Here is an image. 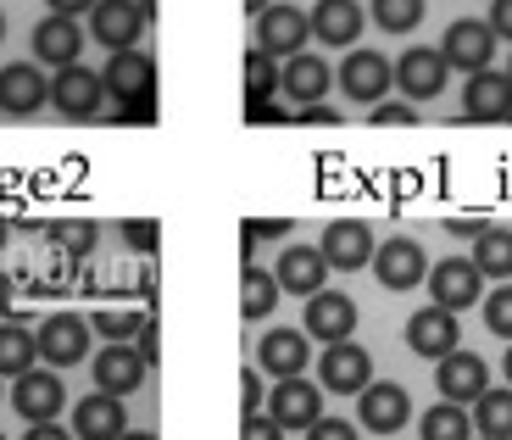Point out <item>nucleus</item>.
<instances>
[{
  "mask_svg": "<svg viewBox=\"0 0 512 440\" xmlns=\"http://www.w3.org/2000/svg\"><path fill=\"white\" fill-rule=\"evenodd\" d=\"M307 440H357V424H346V418H318L307 429Z\"/></svg>",
  "mask_w": 512,
  "mask_h": 440,
  "instance_id": "nucleus-40",
  "label": "nucleus"
},
{
  "mask_svg": "<svg viewBox=\"0 0 512 440\" xmlns=\"http://www.w3.org/2000/svg\"><path fill=\"white\" fill-rule=\"evenodd\" d=\"M245 117L251 123H284V106L279 101H245Z\"/></svg>",
  "mask_w": 512,
  "mask_h": 440,
  "instance_id": "nucleus-45",
  "label": "nucleus"
},
{
  "mask_svg": "<svg viewBox=\"0 0 512 440\" xmlns=\"http://www.w3.org/2000/svg\"><path fill=\"white\" fill-rule=\"evenodd\" d=\"M440 56H446L451 67H462L468 78L485 73V67L496 62V28L479 23V17H457V23L446 28V45H440Z\"/></svg>",
  "mask_w": 512,
  "mask_h": 440,
  "instance_id": "nucleus-8",
  "label": "nucleus"
},
{
  "mask_svg": "<svg viewBox=\"0 0 512 440\" xmlns=\"http://www.w3.org/2000/svg\"><path fill=\"white\" fill-rule=\"evenodd\" d=\"M101 84H106V95H112L117 106L145 101V95H156V62L145 51H112L106 67H101Z\"/></svg>",
  "mask_w": 512,
  "mask_h": 440,
  "instance_id": "nucleus-11",
  "label": "nucleus"
},
{
  "mask_svg": "<svg viewBox=\"0 0 512 440\" xmlns=\"http://www.w3.org/2000/svg\"><path fill=\"white\" fill-rule=\"evenodd\" d=\"M240 6H245V17H262V12L273 6V0H240Z\"/></svg>",
  "mask_w": 512,
  "mask_h": 440,
  "instance_id": "nucleus-51",
  "label": "nucleus"
},
{
  "mask_svg": "<svg viewBox=\"0 0 512 440\" xmlns=\"http://www.w3.org/2000/svg\"><path fill=\"white\" fill-rule=\"evenodd\" d=\"M501 368H507V385H512V351H507V363H501Z\"/></svg>",
  "mask_w": 512,
  "mask_h": 440,
  "instance_id": "nucleus-54",
  "label": "nucleus"
},
{
  "mask_svg": "<svg viewBox=\"0 0 512 440\" xmlns=\"http://www.w3.org/2000/svg\"><path fill=\"white\" fill-rule=\"evenodd\" d=\"M474 429L485 440H512V385L507 390H485L474 402Z\"/></svg>",
  "mask_w": 512,
  "mask_h": 440,
  "instance_id": "nucleus-29",
  "label": "nucleus"
},
{
  "mask_svg": "<svg viewBox=\"0 0 512 440\" xmlns=\"http://www.w3.org/2000/svg\"><path fill=\"white\" fill-rule=\"evenodd\" d=\"M423 12H429V0H373V23L384 34H412L423 23Z\"/></svg>",
  "mask_w": 512,
  "mask_h": 440,
  "instance_id": "nucleus-33",
  "label": "nucleus"
},
{
  "mask_svg": "<svg viewBox=\"0 0 512 440\" xmlns=\"http://www.w3.org/2000/svg\"><path fill=\"white\" fill-rule=\"evenodd\" d=\"M423 440H474L468 435V407L457 402H440L423 413Z\"/></svg>",
  "mask_w": 512,
  "mask_h": 440,
  "instance_id": "nucleus-34",
  "label": "nucleus"
},
{
  "mask_svg": "<svg viewBox=\"0 0 512 440\" xmlns=\"http://www.w3.org/2000/svg\"><path fill=\"white\" fill-rule=\"evenodd\" d=\"M318 251H323V262H329L334 273H357V268H368L373 262V234H368V223H329L323 229V240H318Z\"/></svg>",
  "mask_w": 512,
  "mask_h": 440,
  "instance_id": "nucleus-18",
  "label": "nucleus"
},
{
  "mask_svg": "<svg viewBox=\"0 0 512 440\" xmlns=\"http://www.w3.org/2000/svg\"><path fill=\"white\" fill-rule=\"evenodd\" d=\"M279 95V62L262 45L245 51V101H273Z\"/></svg>",
  "mask_w": 512,
  "mask_h": 440,
  "instance_id": "nucleus-32",
  "label": "nucleus"
},
{
  "mask_svg": "<svg viewBox=\"0 0 512 440\" xmlns=\"http://www.w3.org/2000/svg\"><path fill=\"white\" fill-rule=\"evenodd\" d=\"M95 329H101L106 340H134L145 329V312H134V307H101V312H95Z\"/></svg>",
  "mask_w": 512,
  "mask_h": 440,
  "instance_id": "nucleus-35",
  "label": "nucleus"
},
{
  "mask_svg": "<svg viewBox=\"0 0 512 440\" xmlns=\"http://www.w3.org/2000/svg\"><path fill=\"white\" fill-rule=\"evenodd\" d=\"M429 296H435V307L446 312H468L479 296H485V273H479V262L468 257H446L429 268Z\"/></svg>",
  "mask_w": 512,
  "mask_h": 440,
  "instance_id": "nucleus-6",
  "label": "nucleus"
},
{
  "mask_svg": "<svg viewBox=\"0 0 512 440\" xmlns=\"http://www.w3.org/2000/svg\"><path fill=\"white\" fill-rule=\"evenodd\" d=\"M256 357H262V368H268L273 379H295L301 368L312 363L307 329H268V335H262V346H256Z\"/></svg>",
  "mask_w": 512,
  "mask_h": 440,
  "instance_id": "nucleus-25",
  "label": "nucleus"
},
{
  "mask_svg": "<svg viewBox=\"0 0 512 440\" xmlns=\"http://www.w3.org/2000/svg\"><path fill=\"white\" fill-rule=\"evenodd\" d=\"M262 407H268V402H262V379L245 368V374H240V413L251 418V413H262Z\"/></svg>",
  "mask_w": 512,
  "mask_h": 440,
  "instance_id": "nucleus-41",
  "label": "nucleus"
},
{
  "mask_svg": "<svg viewBox=\"0 0 512 440\" xmlns=\"http://www.w3.org/2000/svg\"><path fill=\"white\" fill-rule=\"evenodd\" d=\"M462 117L468 123H501L512 117V78L485 67V73L468 78V90H462Z\"/></svg>",
  "mask_w": 512,
  "mask_h": 440,
  "instance_id": "nucleus-16",
  "label": "nucleus"
},
{
  "mask_svg": "<svg viewBox=\"0 0 512 440\" xmlns=\"http://www.w3.org/2000/svg\"><path fill=\"white\" fill-rule=\"evenodd\" d=\"M474 262L485 279H512V229H485L474 240Z\"/></svg>",
  "mask_w": 512,
  "mask_h": 440,
  "instance_id": "nucleus-31",
  "label": "nucleus"
},
{
  "mask_svg": "<svg viewBox=\"0 0 512 440\" xmlns=\"http://www.w3.org/2000/svg\"><path fill=\"white\" fill-rule=\"evenodd\" d=\"M273 279H279V290H290V296H318L323 279H329V262H323L318 246H290L273 262Z\"/></svg>",
  "mask_w": 512,
  "mask_h": 440,
  "instance_id": "nucleus-24",
  "label": "nucleus"
},
{
  "mask_svg": "<svg viewBox=\"0 0 512 440\" xmlns=\"http://www.w3.org/2000/svg\"><path fill=\"white\" fill-rule=\"evenodd\" d=\"M362 23H368V12H362L357 0H318V12H312V39H318V45H357Z\"/></svg>",
  "mask_w": 512,
  "mask_h": 440,
  "instance_id": "nucleus-26",
  "label": "nucleus"
},
{
  "mask_svg": "<svg viewBox=\"0 0 512 440\" xmlns=\"http://www.w3.org/2000/svg\"><path fill=\"white\" fill-rule=\"evenodd\" d=\"M95 368V390H106V396H134V390L145 385V357L134 340H106V351H95L90 357Z\"/></svg>",
  "mask_w": 512,
  "mask_h": 440,
  "instance_id": "nucleus-4",
  "label": "nucleus"
},
{
  "mask_svg": "<svg viewBox=\"0 0 512 440\" xmlns=\"http://www.w3.org/2000/svg\"><path fill=\"white\" fill-rule=\"evenodd\" d=\"M357 418H362V429H373V435H396V429L412 418L407 390H401L396 379H379V385H368V390H362V402H357Z\"/></svg>",
  "mask_w": 512,
  "mask_h": 440,
  "instance_id": "nucleus-19",
  "label": "nucleus"
},
{
  "mask_svg": "<svg viewBox=\"0 0 512 440\" xmlns=\"http://www.w3.org/2000/svg\"><path fill=\"white\" fill-rule=\"evenodd\" d=\"M0 240H6V229H0Z\"/></svg>",
  "mask_w": 512,
  "mask_h": 440,
  "instance_id": "nucleus-57",
  "label": "nucleus"
},
{
  "mask_svg": "<svg viewBox=\"0 0 512 440\" xmlns=\"http://www.w3.org/2000/svg\"><path fill=\"white\" fill-rule=\"evenodd\" d=\"M318 385L334 390V396H362V390L373 385V357L357 340H334L318 357Z\"/></svg>",
  "mask_w": 512,
  "mask_h": 440,
  "instance_id": "nucleus-2",
  "label": "nucleus"
},
{
  "mask_svg": "<svg viewBox=\"0 0 512 440\" xmlns=\"http://www.w3.org/2000/svg\"><path fill=\"white\" fill-rule=\"evenodd\" d=\"M284 229H290L284 218H251V223H245V234H251V240H279Z\"/></svg>",
  "mask_w": 512,
  "mask_h": 440,
  "instance_id": "nucleus-44",
  "label": "nucleus"
},
{
  "mask_svg": "<svg viewBox=\"0 0 512 440\" xmlns=\"http://www.w3.org/2000/svg\"><path fill=\"white\" fill-rule=\"evenodd\" d=\"M0 440H6V435H0Z\"/></svg>",
  "mask_w": 512,
  "mask_h": 440,
  "instance_id": "nucleus-60",
  "label": "nucleus"
},
{
  "mask_svg": "<svg viewBox=\"0 0 512 440\" xmlns=\"http://www.w3.org/2000/svg\"><path fill=\"white\" fill-rule=\"evenodd\" d=\"M117 440H156V435H140V429H128V435H117Z\"/></svg>",
  "mask_w": 512,
  "mask_h": 440,
  "instance_id": "nucleus-53",
  "label": "nucleus"
},
{
  "mask_svg": "<svg viewBox=\"0 0 512 440\" xmlns=\"http://www.w3.org/2000/svg\"><path fill=\"white\" fill-rule=\"evenodd\" d=\"M39 363V340L23 324H0V379H23Z\"/></svg>",
  "mask_w": 512,
  "mask_h": 440,
  "instance_id": "nucleus-28",
  "label": "nucleus"
},
{
  "mask_svg": "<svg viewBox=\"0 0 512 440\" xmlns=\"http://www.w3.org/2000/svg\"><path fill=\"white\" fill-rule=\"evenodd\" d=\"M73 435H78V440H117V435H128V407H123V396H106V390L84 396V402L73 407Z\"/></svg>",
  "mask_w": 512,
  "mask_h": 440,
  "instance_id": "nucleus-22",
  "label": "nucleus"
},
{
  "mask_svg": "<svg viewBox=\"0 0 512 440\" xmlns=\"http://www.w3.org/2000/svg\"><path fill=\"white\" fill-rule=\"evenodd\" d=\"M368 268L379 273V285H384V290H412V285H423L429 262H423V246H418V240L396 234V240H384V246L373 251Z\"/></svg>",
  "mask_w": 512,
  "mask_h": 440,
  "instance_id": "nucleus-13",
  "label": "nucleus"
},
{
  "mask_svg": "<svg viewBox=\"0 0 512 440\" xmlns=\"http://www.w3.org/2000/svg\"><path fill=\"white\" fill-rule=\"evenodd\" d=\"M140 17H145V23H156V0H140Z\"/></svg>",
  "mask_w": 512,
  "mask_h": 440,
  "instance_id": "nucleus-52",
  "label": "nucleus"
},
{
  "mask_svg": "<svg viewBox=\"0 0 512 440\" xmlns=\"http://www.w3.org/2000/svg\"><path fill=\"white\" fill-rule=\"evenodd\" d=\"M312 39V17L301 12V6H290V0H273L268 12L256 17V45L273 56V62H290V56H301V45Z\"/></svg>",
  "mask_w": 512,
  "mask_h": 440,
  "instance_id": "nucleus-1",
  "label": "nucleus"
},
{
  "mask_svg": "<svg viewBox=\"0 0 512 440\" xmlns=\"http://www.w3.org/2000/svg\"><path fill=\"white\" fill-rule=\"evenodd\" d=\"M0 402H6V390H0Z\"/></svg>",
  "mask_w": 512,
  "mask_h": 440,
  "instance_id": "nucleus-56",
  "label": "nucleus"
},
{
  "mask_svg": "<svg viewBox=\"0 0 512 440\" xmlns=\"http://www.w3.org/2000/svg\"><path fill=\"white\" fill-rule=\"evenodd\" d=\"M268 418L284 429V435H290V429H301V435H307V429L323 418V385H312V379H301V374L279 379V385H273V396H268Z\"/></svg>",
  "mask_w": 512,
  "mask_h": 440,
  "instance_id": "nucleus-3",
  "label": "nucleus"
},
{
  "mask_svg": "<svg viewBox=\"0 0 512 440\" xmlns=\"http://www.w3.org/2000/svg\"><path fill=\"white\" fill-rule=\"evenodd\" d=\"M295 123H340V112H334V106H301V112H295Z\"/></svg>",
  "mask_w": 512,
  "mask_h": 440,
  "instance_id": "nucleus-47",
  "label": "nucleus"
},
{
  "mask_svg": "<svg viewBox=\"0 0 512 440\" xmlns=\"http://www.w3.org/2000/svg\"><path fill=\"white\" fill-rule=\"evenodd\" d=\"M485 324L496 329L501 340H512V285H501L496 296L485 301Z\"/></svg>",
  "mask_w": 512,
  "mask_h": 440,
  "instance_id": "nucleus-37",
  "label": "nucleus"
},
{
  "mask_svg": "<svg viewBox=\"0 0 512 440\" xmlns=\"http://www.w3.org/2000/svg\"><path fill=\"white\" fill-rule=\"evenodd\" d=\"M51 17H78V12H95V0H45Z\"/></svg>",
  "mask_w": 512,
  "mask_h": 440,
  "instance_id": "nucleus-48",
  "label": "nucleus"
},
{
  "mask_svg": "<svg viewBox=\"0 0 512 440\" xmlns=\"http://www.w3.org/2000/svg\"><path fill=\"white\" fill-rule=\"evenodd\" d=\"M490 28L496 39H512V0H490Z\"/></svg>",
  "mask_w": 512,
  "mask_h": 440,
  "instance_id": "nucleus-46",
  "label": "nucleus"
},
{
  "mask_svg": "<svg viewBox=\"0 0 512 440\" xmlns=\"http://www.w3.org/2000/svg\"><path fill=\"white\" fill-rule=\"evenodd\" d=\"M101 101H106V84H101V73H95V67L73 62V67H62V73H56L51 106L62 117H95V112H101Z\"/></svg>",
  "mask_w": 512,
  "mask_h": 440,
  "instance_id": "nucleus-12",
  "label": "nucleus"
},
{
  "mask_svg": "<svg viewBox=\"0 0 512 440\" xmlns=\"http://www.w3.org/2000/svg\"><path fill=\"white\" fill-rule=\"evenodd\" d=\"M407 346L418 351V357H451L457 351V312L446 307H429V312H412L407 318Z\"/></svg>",
  "mask_w": 512,
  "mask_h": 440,
  "instance_id": "nucleus-23",
  "label": "nucleus"
},
{
  "mask_svg": "<svg viewBox=\"0 0 512 440\" xmlns=\"http://www.w3.org/2000/svg\"><path fill=\"white\" fill-rule=\"evenodd\" d=\"M23 440H67V429L62 424H28Z\"/></svg>",
  "mask_w": 512,
  "mask_h": 440,
  "instance_id": "nucleus-50",
  "label": "nucleus"
},
{
  "mask_svg": "<svg viewBox=\"0 0 512 440\" xmlns=\"http://www.w3.org/2000/svg\"><path fill=\"white\" fill-rule=\"evenodd\" d=\"M307 335H318L323 346L351 340L357 335V301L340 296V290H318V296H307Z\"/></svg>",
  "mask_w": 512,
  "mask_h": 440,
  "instance_id": "nucleus-20",
  "label": "nucleus"
},
{
  "mask_svg": "<svg viewBox=\"0 0 512 440\" xmlns=\"http://www.w3.org/2000/svg\"><path fill=\"white\" fill-rule=\"evenodd\" d=\"M390 84H396V67L384 62L379 51H368V45H357V51H346V62H340V90H346L351 101H362V106H379L384 95H390Z\"/></svg>",
  "mask_w": 512,
  "mask_h": 440,
  "instance_id": "nucleus-7",
  "label": "nucleus"
},
{
  "mask_svg": "<svg viewBox=\"0 0 512 440\" xmlns=\"http://www.w3.org/2000/svg\"><path fill=\"white\" fill-rule=\"evenodd\" d=\"M45 101H51V78L39 73L34 62L0 67V112L6 117H34Z\"/></svg>",
  "mask_w": 512,
  "mask_h": 440,
  "instance_id": "nucleus-15",
  "label": "nucleus"
},
{
  "mask_svg": "<svg viewBox=\"0 0 512 440\" xmlns=\"http://www.w3.org/2000/svg\"><path fill=\"white\" fill-rule=\"evenodd\" d=\"M446 229H451V234H462V240H479V234H485V223H479V218H451Z\"/></svg>",
  "mask_w": 512,
  "mask_h": 440,
  "instance_id": "nucleus-49",
  "label": "nucleus"
},
{
  "mask_svg": "<svg viewBox=\"0 0 512 440\" xmlns=\"http://www.w3.org/2000/svg\"><path fill=\"white\" fill-rule=\"evenodd\" d=\"M34 56L39 62H51L56 73L73 67L78 56H84V28H78L73 17H45V23L34 28Z\"/></svg>",
  "mask_w": 512,
  "mask_h": 440,
  "instance_id": "nucleus-27",
  "label": "nucleus"
},
{
  "mask_svg": "<svg viewBox=\"0 0 512 440\" xmlns=\"http://www.w3.org/2000/svg\"><path fill=\"white\" fill-rule=\"evenodd\" d=\"M34 340H39V363H51V368H73L90 357V324L78 312H51Z\"/></svg>",
  "mask_w": 512,
  "mask_h": 440,
  "instance_id": "nucleus-9",
  "label": "nucleus"
},
{
  "mask_svg": "<svg viewBox=\"0 0 512 440\" xmlns=\"http://www.w3.org/2000/svg\"><path fill=\"white\" fill-rule=\"evenodd\" d=\"M123 240H128L134 251H156V246H162V234H156V223H145V218L123 223Z\"/></svg>",
  "mask_w": 512,
  "mask_h": 440,
  "instance_id": "nucleus-39",
  "label": "nucleus"
},
{
  "mask_svg": "<svg viewBox=\"0 0 512 440\" xmlns=\"http://www.w3.org/2000/svg\"><path fill=\"white\" fill-rule=\"evenodd\" d=\"M446 78H451V62L440 51H429V45H412V51L396 62V90L407 95L412 106L435 101V95L446 90Z\"/></svg>",
  "mask_w": 512,
  "mask_h": 440,
  "instance_id": "nucleus-10",
  "label": "nucleus"
},
{
  "mask_svg": "<svg viewBox=\"0 0 512 440\" xmlns=\"http://www.w3.org/2000/svg\"><path fill=\"white\" fill-rule=\"evenodd\" d=\"M507 78H512V67H507Z\"/></svg>",
  "mask_w": 512,
  "mask_h": 440,
  "instance_id": "nucleus-58",
  "label": "nucleus"
},
{
  "mask_svg": "<svg viewBox=\"0 0 512 440\" xmlns=\"http://www.w3.org/2000/svg\"><path fill=\"white\" fill-rule=\"evenodd\" d=\"M240 440H284V429L273 424L268 413H251V418H245V429H240Z\"/></svg>",
  "mask_w": 512,
  "mask_h": 440,
  "instance_id": "nucleus-42",
  "label": "nucleus"
},
{
  "mask_svg": "<svg viewBox=\"0 0 512 440\" xmlns=\"http://www.w3.org/2000/svg\"><path fill=\"white\" fill-rule=\"evenodd\" d=\"M435 385H440V396L446 402H479L490 390V368H485V357H474V351H451V357H440V374H435Z\"/></svg>",
  "mask_w": 512,
  "mask_h": 440,
  "instance_id": "nucleus-17",
  "label": "nucleus"
},
{
  "mask_svg": "<svg viewBox=\"0 0 512 440\" xmlns=\"http://www.w3.org/2000/svg\"><path fill=\"white\" fill-rule=\"evenodd\" d=\"M90 34L101 39L106 51H134V45H140V34H145L140 0H95Z\"/></svg>",
  "mask_w": 512,
  "mask_h": 440,
  "instance_id": "nucleus-14",
  "label": "nucleus"
},
{
  "mask_svg": "<svg viewBox=\"0 0 512 440\" xmlns=\"http://www.w3.org/2000/svg\"><path fill=\"white\" fill-rule=\"evenodd\" d=\"M134 346H140V357H145V363H156V357H162V329H156L151 318H145V329L134 335Z\"/></svg>",
  "mask_w": 512,
  "mask_h": 440,
  "instance_id": "nucleus-43",
  "label": "nucleus"
},
{
  "mask_svg": "<svg viewBox=\"0 0 512 440\" xmlns=\"http://www.w3.org/2000/svg\"><path fill=\"white\" fill-rule=\"evenodd\" d=\"M12 407L23 413V424H56V413L67 407V390L56 368H28L23 379H12Z\"/></svg>",
  "mask_w": 512,
  "mask_h": 440,
  "instance_id": "nucleus-5",
  "label": "nucleus"
},
{
  "mask_svg": "<svg viewBox=\"0 0 512 440\" xmlns=\"http://www.w3.org/2000/svg\"><path fill=\"white\" fill-rule=\"evenodd\" d=\"M0 45H6V12H0Z\"/></svg>",
  "mask_w": 512,
  "mask_h": 440,
  "instance_id": "nucleus-55",
  "label": "nucleus"
},
{
  "mask_svg": "<svg viewBox=\"0 0 512 440\" xmlns=\"http://www.w3.org/2000/svg\"><path fill=\"white\" fill-rule=\"evenodd\" d=\"M479 440H485V435H479Z\"/></svg>",
  "mask_w": 512,
  "mask_h": 440,
  "instance_id": "nucleus-59",
  "label": "nucleus"
},
{
  "mask_svg": "<svg viewBox=\"0 0 512 440\" xmlns=\"http://www.w3.org/2000/svg\"><path fill=\"white\" fill-rule=\"evenodd\" d=\"M368 117H373V129H407V123H418V106L412 101H379V106H368Z\"/></svg>",
  "mask_w": 512,
  "mask_h": 440,
  "instance_id": "nucleus-36",
  "label": "nucleus"
},
{
  "mask_svg": "<svg viewBox=\"0 0 512 440\" xmlns=\"http://www.w3.org/2000/svg\"><path fill=\"white\" fill-rule=\"evenodd\" d=\"M95 223H67V229H56V246L62 251H73V257H84V251H95Z\"/></svg>",
  "mask_w": 512,
  "mask_h": 440,
  "instance_id": "nucleus-38",
  "label": "nucleus"
},
{
  "mask_svg": "<svg viewBox=\"0 0 512 440\" xmlns=\"http://www.w3.org/2000/svg\"><path fill=\"white\" fill-rule=\"evenodd\" d=\"M329 84H334L329 62L312 56V51L290 56V62L279 67V95H290V106H318L323 95H329Z\"/></svg>",
  "mask_w": 512,
  "mask_h": 440,
  "instance_id": "nucleus-21",
  "label": "nucleus"
},
{
  "mask_svg": "<svg viewBox=\"0 0 512 440\" xmlns=\"http://www.w3.org/2000/svg\"><path fill=\"white\" fill-rule=\"evenodd\" d=\"M279 279H273L268 268H245V279H240V312L245 318H268L273 307H279Z\"/></svg>",
  "mask_w": 512,
  "mask_h": 440,
  "instance_id": "nucleus-30",
  "label": "nucleus"
}]
</instances>
